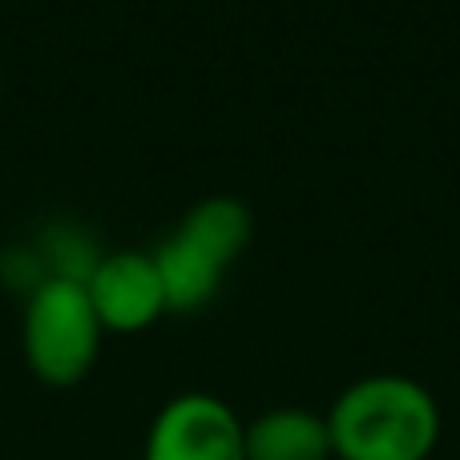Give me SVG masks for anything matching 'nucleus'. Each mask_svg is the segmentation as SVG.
<instances>
[{
    "label": "nucleus",
    "instance_id": "f257e3e1",
    "mask_svg": "<svg viewBox=\"0 0 460 460\" xmlns=\"http://www.w3.org/2000/svg\"><path fill=\"white\" fill-rule=\"evenodd\" d=\"M327 437L335 460H429L440 440V404L412 376H364L327 408Z\"/></svg>",
    "mask_w": 460,
    "mask_h": 460
},
{
    "label": "nucleus",
    "instance_id": "f03ea898",
    "mask_svg": "<svg viewBox=\"0 0 460 460\" xmlns=\"http://www.w3.org/2000/svg\"><path fill=\"white\" fill-rule=\"evenodd\" d=\"M102 319H97L81 279L49 275L29 291L21 319V348L32 376L49 388H73L97 364L102 351Z\"/></svg>",
    "mask_w": 460,
    "mask_h": 460
},
{
    "label": "nucleus",
    "instance_id": "7ed1b4c3",
    "mask_svg": "<svg viewBox=\"0 0 460 460\" xmlns=\"http://www.w3.org/2000/svg\"><path fill=\"white\" fill-rule=\"evenodd\" d=\"M142 460H246V424L226 400L182 392L154 416Z\"/></svg>",
    "mask_w": 460,
    "mask_h": 460
},
{
    "label": "nucleus",
    "instance_id": "20e7f679",
    "mask_svg": "<svg viewBox=\"0 0 460 460\" xmlns=\"http://www.w3.org/2000/svg\"><path fill=\"white\" fill-rule=\"evenodd\" d=\"M85 291L105 332H146L166 315V287H162L154 251H113L93 262L85 275Z\"/></svg>",
    "mask_w": 460,
    "mask_h": 460
},
{
    "label": "nucleus",
    "instance_id": "39448f33",
    "mask_svg": "<svg viewBox=\"0 0 460 460\" xmlns=\"http://www.w3.org/2000/svg\"><path fill=\"white\" fill-rule=\"evenodd\" d=\"M246 460H332L327 416L311 408H270L246 424Z\"/></svg>",
    "mask_w": 460,
    "mask_h": 460
},
{
    "label": "nucleus",
    "instance_id": "423d86ee",
    "mask_svg": "<svg viewBox=\"0 0 460 460\" xmlns=\"http://www.w3.org/2000/svg\"><path fill=\"white\" fill-rule=\"evenodd\" d=\"M154 262H158L170 311L207 307L218 295V283H223V275H226V267L215 254H207L199 243H190V238L178 234V230L170 238H162V246L154 251Z\"/></svg>",
    "mask_w": 460,
    "mask_h": 460
},
{
    "label": "nucleus",
    "instance_id": "0eeeda50",
    "mask_svg": "<svg viewBox=\"0 0 460 460\" xmlns=\"http://www.w3.org/2000/svg\"><path fill=\"white\" fill-rule=\"evenodd\" d=\"M174 230L186 234L190 243H199L207 254H215L223 267H230V262L246 251V243H251L254 218H251V210H246V202L215 194V199L194 202Z\"/></svg>",
    "mask_w": 460,
    "mask_h": 460
},
{
    "label": "nucleus",
    "instance_id": "6e6552de",
    "mask_svg": "<svg viewBox=\"0 0 460 460\" xmlns=\"http://www.w3.org/2000/svg\"><path fill=\"white\" fill-rule=\"evenodd\" d=\"M0 89H4V81H0Z\"/></svg>",
    "mask_w": 460,
    "mask_h": 460
}]
</instances>
